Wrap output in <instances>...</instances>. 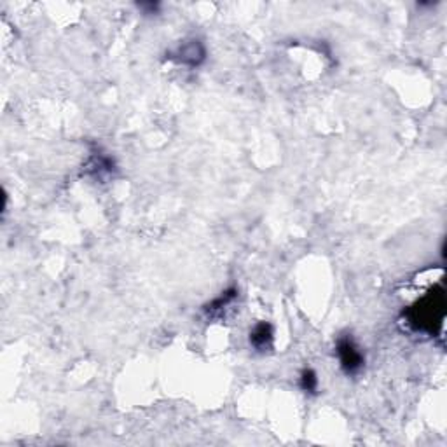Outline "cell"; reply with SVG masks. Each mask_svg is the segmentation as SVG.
Listing matches in <instances>:
<instances>
[{
    "label": "cell",
    "instance_id": "8992f818",
    "mask_svg": "<svg viewBox=\"0 0 447 447\" xmlns=\"http://www.w3.org/2000/svg\"><path fill=\"white\" fill-rule=\"evenodd\" d=\"M236 294H238L236 288H231V290L222 292L221 298H217V299L214 300V303L208 304V306H206V311H208V313H214V311L222 310L224 306H227V304H229L231 300H233L234 298H236Z\"/></svg>",
    "mask_w": 447,
    "mask_h": 447
},
{
    "label": "cell",
    "instance_id": "3957f363",
    "mask_svg": "<svg viewBox=\"0 0 447 447\" xmlns=\"http://www.w3.org/2000/svg\"><path fill=\"white\" fill-rule=\"evenodd\" d=\"M168 58L169 60L177 61V63L194 68V67H199V65L205 61L206 49H205V46H203V42L191 41V42H186V44L179 46L175 51L169 53Z\"/></svg>",
    "mask_w": 447,
    "mask_h": 447
},
{
    "label": "cell",
    "instance_id": "5b68a950",
    "mask_svg": "<svg viewBox=\"0 0 447 447\" xmlns=\"http://www.w3.org/2000/svg\"><path fill=\"white\" fill-rule=\"evenodd\" d=\"M300 390L306 393H315L318 390V376L313 369H304L299 377Z\"/></svg>",
    "mask_w": 447,
    "mask_h": 447
},
{
    "label": "cell",
    "instance_id": "277c9868",
    "mask_svg": "<svg viewBox=\"0 0 447 447\" xmlns=\"http://www.w3.org/2000/svg\"><path fill=\"white\" fill-rule=\"evenodd\" d=\"M273 325L268 322H261L253 327V330L250 332V345L257 349V352H265L268 348H271L273 345Z\"/></svg>",
    "mask_w": 447,
    "mask_h": 447
},
{
    "label": "cell",
    "instance_id": "6da1fadb",
    "mask_svg": "<svg viewBox=\"0 0 447 447\" xmlns=\"http://www.w3.org/2000/svg\"><path fill=\"white\" fill-rule=\"evenodd\" d=\"M444 290H431L425 298L419 300L418 304L407 311V320L411 325H414L418 330H425V332H435V325H441L442 318H444Z\"/></svg>",
    "mask_w": 447,
    "mask_h": 447
},
{
    "label": "cell",
    "instance_id": "7a4b0ae2",
    "mask_svg": "<svg viewBox=\"0 0 447 447\" xmlns=\"http://www.w3.org/2000/svg\"><path fill=\"white\" fill-rule=\"evenodd\" d=\"M335 353H337L339 364H341L342 371L349 376L360 372L364 369L365 358L364 353L360 352L358 345L354 342L352 334L339 335L337 342H335Z\"/></svg>",
    "mask_w": 447,
    "mask_h": 447
}]
</instances>
